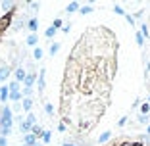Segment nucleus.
I'll list each match as a JSON object with an SVG mask.
<instances>
[{"label": "nucleus", "mask_w": 150, "mask_h": 146, "mask_svg": "<svg viewBox=\"0 0 150 146\" xmlns=\"http://www.w3.org/2000/svg\"><path fill=\"white\" fill-rule=\"evenodd\" d=\"M142 83L137 37L123 18L87 16L62 56L56 85L58 129L93 146L135 104Z\"/></svg>", "instance_id": "obj_1"}, {"label": "nucleus", "mask_w": 150, "mask_h": 146, "mask_svg": "<svg viewBox=\"0 0 150 146\" xmlns=\"http://www.w3.org/2000/svg\"><path fill=\"white\" fill-rule=\"evenodd\" d=\"M93 146H150V138L139 133H121L115 137H108Z\"/></svg>", "instance_id": "obj_2"}, {"label": "nucleus", "mask_w": 150, "mask_h": 146, "mask_svg": "<svg viewBox=\"0 0 150 146\" xmlns=\"http://www.w3.org/2000/svg\"><path fill=\"white\" fill-rule=\"evenodd\" d=\"M18 10L19 4H13V2H2L0 4V46H2V40H4L8 29L12 27V21L16 18Z\"/></svg>", "instance_id": "obj_3"}, {"label": "nucleus", "mask_w": 150, "mask_h": 146, "mask_svg": "<svg viewBox=\"0 0 150 146\" xmlns=\"http://www.w3.org/2000/svg\"><path fill=\"white\" fill-rule=\"evenodd\" d=\"M144 31H146V37H148V42H150V12H148V18H146V25H144Z\"/></svg>", "instance_id": "obj_4"}]
</instances>
